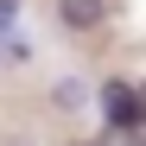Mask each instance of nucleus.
<instances>
[{
	"instance_id": "2",
	"label": "nucleus",
	"mask_w": 146,
	"mask_h": 146,
	"mask_svg": "<svg viewBox=\"0 0 146 146\" xmlns=\"http://www.w3.org/2000/svg\"><path fill=\"white\" fill-rule=\"evenodd\" d=\"M108 19V0H57V26L64 32H95Z\"/></svg>"
},
{
	"instance_id": "1",
	"label": "nucleus",
	"mask_w": 146,
	"mask_h": 146,
	"mask_svg": "<svg viewBox=\"0 0 146 146\" xmlns=\"http://www.w3.org/2000/svg\"><path fill=\"white\" fill-rule=\"evenodd\" d=\"M95 102H102V114H108V127H133L140 121V89L133 83H102V95H95Z\"/></svg>"
},
{
	"instance_id": "3",
	"label": "nucleus",
	"mask_w": 146,
	"mask_h": 146,
	"mask_svg": "<svg viewBox=\"0 0 146 146\" xmlns=\"http://www.w3.org/2000/svg\"><path fill=\"white\" fill-rule=\"evenodd\" d=\"M51 108H57V114H76V108H89V89H83L76 76H57V83H51Z\"/></svg>"
},
{
	"instance_id": "4",
	"label": "nucleus",
	"mask_w": 146,
	"mask_h": 146,
	"mask_svg": "<svg viewBox=\"0 0 146 146\" xmlns=\"http://www.w3.org/2000/svg\"><path fill=\"white\" fill-rule=\"evenodd\" d=\"M13 19H19V0H0V38L13 32Z\"/></svg>"
}]
</instances>
